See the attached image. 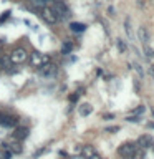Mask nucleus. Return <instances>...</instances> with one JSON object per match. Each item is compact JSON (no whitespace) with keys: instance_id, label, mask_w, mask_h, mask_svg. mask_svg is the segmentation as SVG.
Segmentation results:
<instances>
[{"instance_id":"f257e3e1","label":"nucleus","mask_w":154,"mask_h":159,"mask_svg":"<svg viewBox=\"0 0 154 159\" xmlns=\"http://www.w3.org/2000/svg\"><path fill=\"white\" fill-rule=\"evenodd\" d=\"M10 63H13V65H20V63H25L28 60V52L25 48L22 47H18V48H13L12 50V53H10Z\"/></svg>"},{"instance_id":"f03ea898","label":"nucleus","mask_w":154,"mask_h":159,"mask_svg":"<svg viewBox=\"0 0 154 159\" xmlns=\"http://www.w3.org/2000/svg\"><path fill=\"white\" fill-rule=\"evenodd\" d=\"M48 61H50L48 55H43L40 52H32V53H30V66L40 68V66H43V65L48 63Z\"/></svg>"},{"instance_id":"7ed1b4c3","label":"nucleus","mask_w":154,"mask_h":159,"mask_svg":"<svg viewBox=\"0 0 154 159\" xmlns=\"http://www.w3.org/2000/svg\"><path fill=\"white\" fill-rule=\"evenodd\" d=\"M40 15H42V18H43L47 23H50V25H53V23H57V22H60V20H61V18L58 17V13L55 12L52 7H43V8H40Z\"/></svg>"},{"instance_id":"20e7f679","label":"nucleus","mask_w":154,"mask_h":159,"mask_svg":"<svg viewBox=\"0 0 154 159\" xmlns=\"http://www.w3.org/2000/svg\"><path fill=\"white\" fill-rule=\"evenodd\" d=\"M138 148H139L138 143H124V144H121V146L118 148V154L121 157H124V159H129Z\"/></svg>"},{"instance_id":"39448f33","label":"nucleus","mask_w":154,"mask_h":159,"mask_svg":"<svg viewBox=\"0 0 154 159\" xmlns=\"http://www.w3.org/2000/svg\"><path fill=\"white\" fill-rule=\"evenodd\" d=\"M38 71H40V75H42V76H45V78H52V76H55V75H57L58 66H57L55 63L48 61V63H45L43 66H40Z\"/></svg>"},{"instance_id":"423d86ee","label":"nucleus","mask_w":154,"mask_h":159,"mask_svg":"<svg viewBox=\"0 0 154 159\" xmlns=\"http://www.w3.org/2000/svg\"><path fill=\"white\" fill-rule=\"evenodd\" d=\"M52 8L58 13L60 18H63L65 15H68V7H66V3H65L63 0H53V7Z\"/></svg>"},{"instance_id":"0eeeda50","label":"nucleus","mask_w":154,"mask_h":159,"mask_svg":"<svg viewBox=\"0 0 154 159\" xmlns=\"http://www.w3.org/2000/svg\"><path fill=\"white\" fill-rule=\"evenodd\" d=\"M0 124H3V126H17L18 119L15 116H10V114H0Z\"/></svg>"},{"instance_id":"6e6552de","label":"nucleus","mask_w":154,"mask_h":159,"mask_svg":"<svg viewBox=\"0 0 154 159\" xmlns=\"http://www.w3.org/2000/svg\"><path fill=\"white\" fill-rule=\"evenodd\" d=\"M28 128H17L15 129V133H13V139L15 141H23V139H27L28 138Z\"/></svg>"},{"instance_id":"1a4fd4ad","label":"nucleus","mask_w":154,"mask_h":159,"mask_svg":"<svg viewBox=\"0 0 154 159\" xmlns=\"http://www.w3.org/2000/svg\"><path fill=\"white\" fill-rule=\"evenodd\" d=\"M152 144V138L149 136V134H143V136H139L138 139V146L141 149H147L149 146Z\"/></svg>"},{"instance_id":"9d476101","label":"nucleus","mask_w":154,"mask_h":159,"mask_svg":"<svg viewBox=\"0 0 154 159\" xmlns=\"http://www.w3.org/2000/svg\"><path fill=\"white\" fill-rule=\"evenodd\" d=\"M138 37H139V40H141V43L146 47L147 42H149V33H147L146 27H139L138 28Z\"/></svg>"},{"instance_id":"9b49d317","label":"nucleus","mask_w":154,"mask_h":159,"mask_svg":"<svg viewBox=\"0 0 154 159\" xmlns=\"http://www.w3.org/2000/svg\"><path fill=\"white\" fill-rule=\"evenodd\" d=\"M93 152H96V151H94V148H93V146H89V144H86V146H83V149H81V154H83V157H84V159L89 157Z\"/></svg>"},{"instance_id":"f8f14e48","label":"nucleus","mask_w":154,"mask_h":159,"mask_svg":"<svg viewBox=\"0 0 154 159\" xmlns=\"http://www.w3.org/2000/svg\"><path fill=\"white\" fill-rule=\"evenodd\" d=\"M70 28H71L73 32H83V30L86 28V25H83V23H71V25H70Z\"/></svg>"},{"instance_id":"ddd939ff","label":"nucleus","mask_w":154,"mask_h":159,"mask_svg":"<svg viewBox=\"0 0 154 159\" xmlns=\"http://www.w3.org/2000/svg\"><path fill=\"white\" fill-rule=\"evenodd\" d=\"M89 113H91V106H89V104H83V106L79 108V114H81V116H88Z\"/></svg>"},{"instance_id":"4468645a","label":"nucleus","mask_w":154,"mask_h":159,"mask_svg":"<svg viewBox=\"0 0 154 159\" xmlns=\"http://www.w3.org/2000/svg\"><path fill=\"white\" fill-rule=\"evenodd\" d=\"M7 148H8V144H7ZM8 151L10 152H22V146H20L18 143H13V144H10Z\"/></svg>"},{"instance_id":"2eb2a0df","label":"nucleus","mask_w":154,"mask_h":159,"mask_svg":"<svg viewBox=\"0 0 154 159\" xmlns=\"http://www.w3.org/2000/svg\"><path fill=\"white\" fill-rule=\"evenodd\" d=\"M32 8H43L45 7V2L43 0H32Z\"/></svg>"},{"instance_id":"dca6fc26","label":"nucleus","mask_w":154,"mask_h":159,"mask_svg":"<svg viewBox=\"0 0 154 159\" xmlns=\"http://www.w3.org/2000/svg\"><path fill=\"white\" fill-rule=\"evenodd\" d=\"M124 25H126V32H128V35L133 38V30H131V20L129 18H126V22H124Z\"/></svg>"},{"instance_id":"f3484780","label":"nucleus","mask_w":154,"mask_h":159,"mask_svg":"<svg viewBox=\"0 0 154 159\" xmlns=\"http://www.w3.org/2000/svg\"><path fill=\"white\" fill-rule=\"evenodd\" d=\"M68 52H71V45H70V43H65V45H63V50H61V53H65V55H66Z\"/></svg>"},{"instance_id":"a211bd4d","label":"nucleus","mask_w":154,"mask_h":159,"mask_svg":"<svg viewBox=\"0 0 154 159\" xmlns=\"http://www.w3.org/2000/svg\"><path fill=\"white\" fill-rule=\"evenodd\" d=\"M118 48H119V52H126V45H124V42L118 40Z\"/></svg>"},{"instance_id":"6ab92c4d","label":"nucleus","mask_w":154,"mask_h":159,"mask_svg":"<svg viewBox=\"0 0 154 159\" xmlns=\"http://www.w3.org/2000/svg\"><path fill=\"white\" fill-rule=\"evenodd\" d=\"M86 159H101V157H99V154H96V152H93L91 156H89V157H86Z\"/></svg>"},{"instance_id":"aec40b11","label":"nucleus","mask_w":154,"mask_h":159,"mask_svg":"<svg viewBox=\"0 0 154 159\" xmlns=\"http://www.w3.org/2000/svg\"><path fill=\"white\" fill-rule=\"evenodd\" d=\"M149 73H151V76L154 78V65H152V66H151V68H149Z\"/></svg>"},{"instance_id":"412c9836","label":"nucleus","mask_w":154,"mask_h":159,"mask_svg":"<svg viewBox=\"0 0 154 159\" xmlns=\"http://www.w3.org/2000/svg\"><path fill=\"white\" fill-rule=\"evenodd\" d=\"M0 159H5V154L3 152H0Z\"/></svg>"},{"instance_id":"4be33fe9","label":"nucleus","mask_w":154,"mask_h":159,"mask_svg":"<svg viewBox=\"0 0 154 159\" xmlns=\"http://www.w3.org/2000/svg\"><path fill=\"white\" fill-rule=\"evenodd\" d=\"M43 2H45V3H48V2H53V0H43Z\"/></svg>"},{"instance_id":"5701e85b","label":"nucleus","mask_w":154,"mask_h":159,"mask_svg":"<svg viewBox=\"0 0 154 159\" xmlns=\"http://www.w3.org/2000/svg\"><path fill=\"white\" fill-rule=\"evenodd\" d=\"M151 3H152V5H154V0H151Z\"/></svg>"}]
</instances>
